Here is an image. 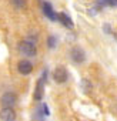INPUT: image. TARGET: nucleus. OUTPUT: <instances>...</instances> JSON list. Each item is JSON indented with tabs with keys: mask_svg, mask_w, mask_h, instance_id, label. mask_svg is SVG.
Instances as JSON below:
<instances>
[{
	"mask_svg": "<svg viewBox=\"0 0 117 121\" xmlns=\"http://www.w3.org/2000/svg\"><path fill=\"white\" fill-rule=\"evenodd\" d=\"M58 22L60 23H63L66 27H69V29H73V22H72V19H70V16H67L66 13H60L58 14Z\"/></svg>",
	"mask_w": 117,
	"mask_h": 121,
	"instance_id": "9",
	"label": "nucleus"
},
{
	"mask_svg": "<svg viewBox=\"0 0 117 121\" xmlns=\"http://www.w3.org/2000/svg\"><path fill=\"white\" fill-rule=\"evenodd\" d=\"M17 69H19V73H20V74H24V76H26V74H30V73H32L33 66H32L30 61H27V60H23V61L19 63Z\"/></svg>",
	"mask_w": 117,
	"mask_h": 121,
	"instance_id": "8",
	"label": "nucleus"
},
{
	"mask_svg": "<svg viewBox=\"0 0 117 121\" xmlns=\"http://www.w3.org/2000/svg\"><path fill=\"white\" fill-rule=\"evenodd\" d=\"M70 57L74 63L80 64V63H84V60H86V54H84V50L80 48V47H73L70 50Z\"/></svg>",
	"mask_w": 117,
	"mask_h": 121,
	"instance_id": "4",
	"label": "nucleus"
},
{
	"mask_svg": "<svg viewBox=\"0 0 117 121\" xmlns=\"http://www.w3.org/2000/svg\"><path fill=\"white\" fill-rule=\"evenodd\" d=\"M46 78H47V70H44V71H43L41 78H40V80L37 81V84H36V90H34V100H37V101H40V100L43 98V86H44Z\"/></svg>",
	"mask_w": 117,
	"mask_h": 121,
	"instance_id": "5",
	"label": "nucleus"
},
{
	"mask_svg": "<svg viewBox=\"0 0 117 121\" xmlns=\"http://www.w3.org/2000/svg\"><path fill=\"white\" fill-rule=\"evenodd\" d=\"M19 51L23 54V56H27V57H34L36 56V47L34 44H32L30 41H22L19 44Z\"/></svg>",
	"mask_w": 117,
	"mask_h": 121,
	"instance_id": "3",
	"label": "nucleus"
},
{
	"mask_svg": "<svg viewBox=\"0 0 117 121\" xmlns=\"http://www.w3.org/2000/svg\"><path fill=\"white\" fill-rule=\"evenodd\" d=\"M0 103H2L3 108H13V105L17 103V95L12 91H7L2 95V98H0Z\"/></svg>",
	"mask_w": 117,
	"mask_h": 121,
	"instance_id": "1",
	"label": "nucleus"
},
{
	"mask_svg": "<svg viewBox=\"0 0 117 121\" xmlns=\"http://www.w3.org/2000/svg\"><path fill=\"white\" fill-rule=\"evenodd\" d=\"M81 87H83V91L84 93H89L91 90V84L87 81V80H81Z\"/></svg>",
	"mask_w": 117,
	"mask_h": 121,
	"instance_id": "11",
	"label": "nucleus"
},
{
	"mask_svg": "<svg viewBox=\"0 0 117 121\" xmlns=\"http://www.w3.org/2000/svg\"><path fill=\"white\" fill-rule=\"evenodd\" d=\"M10 3L14 9H19V10L26 7V0H10Z\"/></svg>",
	"mask_w": 117,
	"mask_h": 121,
	"instance_id": "10",
	"label": "nucleus"
},
{
	"mask_svg": "<svg viewBox=\"0 0 117 121\" xmlns=\"http://www.w3.org/2000/svg\"><path fill=\"white\" fill-rule=\"evenodd\" d=\"M47 44H49L50 48H53V47L56 46V37H54V36H50L49 40H47Z\"/></svg>",
	"mask_w": 117,
	"mask_h": 121,
	"instance_id": "13",
	"label": "nucleus"
},
{
	"mask_svg": "<svg viewBox=\"0 0 117 121\" xmlns=\"http://www.w3.org/2000/svg\"><path fill=\"white\" fill-rule=\"evenodd\" d=\"M39 110H40V112H41V115H49V107H47L46 104H41Z\"/></svg>",
	"mask_w": 117,
	"mask_h": 121,
	"instance_id": "12",
	"label": "nucleus"
},
{
	"mask_svg": "<svg viewBox=\"0 0 117 121\" xmlns=\"http://www.w3.org/2000/svg\"><path fill=\"white\" fill-rule=\"evenodd\" d=\"M16 111L13 108H2L0 111V121H14Z\"/></svg>",
	"mask_w": 117,
	"mask_h": 121,
	"instance_id": "6",
	"label": "nucleus"
},
{
	"mask_svg": "<svg viewBox=\"0 0 117 121\" xmlns=\"http://www.w3.org/2000/svg\"><path fill=\"white\" fill-rule=\"evenodd\" d=\"M53 77H54V81H56V83L63 84V83L67 81V78H69V73H67L66 67H63V66H57L56 70H54V73H53Z\"/></svg>",
	"mask_w": 117,
	"mask_h": 121,
	"instance_id": "2",
	"label": "nucleus"
},
{
	"mask_svg": "<svg viewBox=\"0 0 117 121\" xmlns=\"http://www.w3.org/2000/svg\"><path fill=\"white\" fill-rule=\"evenodd\" d=\"M43 13H44V14H46V17H49L51 22H58V14H56V13H54V10H53L51 4H50V3H47V2H44V3H43Z\"/></svg>",
	"mask_w": 117,
	"mask_h": 121,
	"instance_id": "7",
	"label": "nucleus"
}]
</instances>
